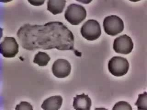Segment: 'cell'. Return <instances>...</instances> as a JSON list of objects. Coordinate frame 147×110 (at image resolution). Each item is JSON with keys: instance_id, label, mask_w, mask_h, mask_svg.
<instances>
[{"instance_id": "3", "label": "cell", "mask_w": 147, "mask_h": 110, "mask_svg": "<svg viewBox=\"0 0 147 110\" xmlns=\"http://www.w3.org/2000/svg\"><path fill=\"white\" fill-rule=\"evenodd\" d=\"M103 27L105 32L107 34L115 36L123 31L124 29V22L116 15H110L105 18Z\"/></svg>"}, {"instance_id": "13", "label": "cell", "mask_w": 147, "mask_h": 110, "mask_svg": "<svg viewBox=\"0 0 147 110\" xmlns=\"http://www.w3.org/2000/svg\"><path fill=\"white\" fill-rule=\"evenodd\" d=\"M138 110H147V94L145 92L144 94L138 95L137 102L135 104Z\"/></svg>"}, {"instance_id": "1", "label": "cell", "mask_w": 147, "mask_h": 110, "mask_svg": "<svg viewBox=\"0 0 147 110\" xmlns=\"http://www.w3.org/2000/svg\"><path fill=\"white\" fill-rule=\"evenodd\" d=\"M18 42L25 50L56 49L59 51H72L76 55L82 54L74 49L73 34L63 23L49 22L43 25L26 24L20 27L17 33Z\"/></svg>"}, {"instance_id": "14", "label": "cell", "mask_w": 147, "mask_h": 110, "mask_svg": "<svg viewBox=\"0 0 147 110\" xmlns=\"http://www.w3.org/2000/svg\"><path fill=\"white\" fill-rule=\"evenodd\" d=\"M132 110L131 105L128 102L125 101H119L116 103L114 105L113 110Z\"/></svg>"}, {"instance_id": "16", "label": "cell", "mask_w": 147, "mask_h": 110, "mask_svg": "<svg viewBox=\"0 0 147 110\" xmlns=\"http://www.w3.org/2000/svg\"><path fill=\"white\" fill-rule=\"evenodd\" d=\"M28 2L34 6H40L45 3V1H28Z\"/></svg>"}, {"instance_id": "9", "label": "cell", "mask_w": 147, "mask_h": 110, "mask_svg": "<svg viewBox=\"0 0 147 110\" xmlns=\"http://www.w3.org/2000/svg\"><path fill=\"white\" fill-rule=\"evenodd\" d=\"M92 106V100L88 95L85 94L77 95L74 98L73 107L75 110H90Z\"/></svg>"}, {"instance_id": "7", "label": "cell", "mask_w": 147, "mask_h": 110, "mask_svg": "<svg viewBox=\"0 0 147 110\" xmlns=\"http://www.w3.org/2000/svg\"><path fill=\"white\" fill-rule=\"evenodd\" d=\"M134 44L131 38L126 34L121 35L115 39L113 44V49L117 53L127 55L133 49Z\"/></svg>"}, {"instance_id": "6", "label": "cell", "mask_w": 147, "mask_h": 110, "mask_svg": "<svg viewBox=\"0 0 147 110\" xmlns=\"http://www.w3.org/2000/svg\"><path fill=\"white\" fill-rule=\"evenodd\" d=\"M19 45L13 37H6L0 44V53L4 57L13 58L18 53Z\"/></svg>"}, {"instance_id": "15", "label": "cell", "mask_w": 147, "mask_h": 110, "mask_svg": "<svg viewBox=\"0 0 147 110\" xmlns=\"http://www.w3.org/2000/svg\"><path fill=\"white\" fill-rule=\"evenodd\" d=\"M15 110H33V108L30 103L25 101H22L20 104L16 105Z\"/></svg>"}, {"instance_id": "4", "label": "cell", "mask_w": 147, "mask_h": 110, "mask_svg": "<svg viewBox=\"0 0 147 110\" xmlns=\"http://www.w3.org/2000/svg\"><path fill=\"white\" fill-rule=\"evenodd\" d=\"M129 68V63L126 58L121 57H113L108 63L109 72L115 77L125 75Z\"/></svg>"}, {"instance_id": "5", "label": "cell", "mask_w": 147, "mask_h": 110, "mask_svg": "<svg viewBox=\"0 0 147 110\" xmlns=\"http://www.w3.org/2000/svg\"><path fill=\"white\" fill-rule=\"evenodd\" d=\"M80 33L83 37L87 40H95L101 36V27L96 20H89L83 25Z\"/></svg>"}, {"instance_id": "8", "label": "cell", "mask_w": 147, "mask_h": 110, "mask_svg": "<svg viewBox=\"0 0 147 110\" xmlns=\"http://www.w3.org/2000/svg\"><path fill=\"white\" fill-rule=\"evenodd\" d=\"M71 70L70 63L65 59H57L54 61L52 66L53 74L59 78H63L69 76Z\"/></svg>"}, {"instance_id": "11", "label": "cell", "mask_w": 147, "mask_h": 110, "mask_svg": "<svg viewBox=\"0 0 147 110\" xmlns=\"http://www.w3.org/2000/svg\"><path fill=\"white\" fill-rule=\"evenodd\" d=\"M65 0H49L47 1V10L54 15L61 14L65 7Z\"/></svg>"}, {"instance_id": "10", "label": "cell", "mask_w": 147, "mask_h": 110, "mask_svg": "<svg viewBox=\"0 0 147 110\" xmlns=\"http://www.w3.org/2000/svg\"><path fill=\"white\" fill-rule=\"evenodd\" d=\"M63 103V98L61 96H53L47 98L44 101L41 108L45 110H58Z\"/></svg>"}, {"instance_id": "12", "label": "cell", "mask_w": 147, "mask_h": 110, "mask_svg": "<svg viewBox=\"0 0 147 110\" xmlns=\"http://www.w3.org/2000/svg\"><path fill=\"white\" fill-rule=\"evenodd\" d=\"M51 58L45 52L39 51L35 55L34 59V63L37 64L39 66H46L47 65Z\"/></svg>"}, {"instance_id": "2", "label": "cell", "mask_w": 147, "mask_h": 110, "mask_svg": "<svg viewBox=\"0 0 147 110\" xmlns=\"http://www.w3.org/2000/svg\"><path fill=\"white\" fill-rule=\"evenodd\" d=\"M64 17L69 23L77 26L86 19V11L82 5L76 3L71 4L66 10Z\"/></svg>"}]
</instances>
